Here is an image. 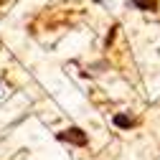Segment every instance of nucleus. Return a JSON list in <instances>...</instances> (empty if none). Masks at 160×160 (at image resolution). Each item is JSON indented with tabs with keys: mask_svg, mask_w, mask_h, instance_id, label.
I'll return each mask as SVG.
<instances>
[{
	"mask_svg": "<svg viewBox=\"0 0 160 160\" xmlns=\"http://www.w3.org/2000/svg\"><path fill=\"white\" fill-rule=\"evenodd\" d=\"M56 140H58V142L76 145V148H84V145H89V135H87L82 127H66V130H61V132L56 135Z\"/></svg>",
	"mask_w": 160,
	"mask_h": 160,
	"instance_id": "f257e3e1",
	"label": "nucleus"
},
{
	"mask_svg": "<svg viewBox=\"0 0 160 160\" xmlns=\"http://www.w3.org/2000/svg\"><path fill=\"white\" fill-rule=\"evenodd\" d=\"M130 3H132L137 10H142V13H158V8H160L158 0H130Z\"/></svg>",
	"mask_w": 160,
	"mask_h": 160,
	"instance_id": "f03ea898",
	"label": "nucleus"
},
{
	"mask_svg": "<svg viewBox=\"0 0 160 160\" xmlns=\"http://www.w3.org/2000/svg\"><path fill=\"white\" fill-rule=\"evenodd\" d=\"M112 122H114V127H119V130H130V127L135 125V119H132L130 114H122V112H119V114L112 117Z\"/></svg>",
	"mask_w": 160,
	"mask_h": 160,
	"instance_id": "7ed1b4c3",
	"label": "nucleus"
},
{
	"mask_svg": "<svg viewBox=\"0 0 160 160\" xmlns=\"http://www.w3.org/2000/svg\"><path fill=\"white\" fill-rule=\"evenodd\" d=\"M0 48H3V43H0Z\"/></svg>",
	"mask_w": 160,
	"mask_h": 160,
	"instance_id": "20e7f679",
	"label": "nucleus"
}]
</instances>
